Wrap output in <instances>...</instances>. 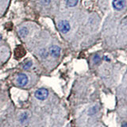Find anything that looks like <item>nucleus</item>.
Wrapping results in <instances>:
<instances>
[{"label":"nucleus","mask_w":127,"mask_h":127,"mask_svg":"<svg viewBox=\"0 0 127 127\" xmlns=\"http://www.w3.org/2000/svg\"><path fill=\"white\" fill-rule=\"evenodd\" d=\"M35 97L39 100H45L49 95V91L45 88H40L35 91Z\"/></svg>","instance_id":"obj_1"},{"label":"nucleus","mask_w":127,"mask_h":127,"mask_svg":"<svg viewBox=\"0 0 127 127\" xmlns=\"http://www.w3.org/2000/svg\"><path fill=\"white\" fill-rule=\"evenodd\" d=\"M70 28L71 26H70L69 22L67 21H65V20L61 21L58 23V29L62 33H67V32L70 30Z\"/></svg>","instance_id":"obj_2"},{"label":"nucleus","mask_w":127,"mask_h":127,"mask_svg":"<svg viewBox=\"0 0 127 127\" xmlns=\"http://www.w3.org/2000/svg\"><path fill=\"white\" fill-rule=\"evenodd\" d=\"M28 81H29V79H28V76L26 74L23 73H19L17 77V84L19 87H25Z\"/></svg>","instance_id":"obj_3"},{"label":"nucleus","mask_w":127,"mask_h":127,"mask_svg":"<svg viewBox=\"0 0 127 127\" xmlns=\"http://www.w3.org/2000/svg\"><path fill=\"white\" fill-rule=\"evenodd\" d=\"M49 53L53 57H59L61 55V48L57 45H53L50 47Z\"/></svg>","instance_id":"obj_4"},{"label":"nucleus","mask_w":127,"mask_h":127,"mask_svg":"<svg viewBox=\"0 0 127 127\" xmlns=\"http://www.w3.org/2000/svg\"><path fill=\"white\" fill-rule=\"evenodd\" d=\"M125 6L124 0H114L113 1V6L115 10H122Z\"/></svg>","instance_id":"obj_5"},{"label":"nucleus","mask_w":127,"mask_h":127,"mask_svg":"<svg viewBox=\"0 0 127 127\" xmlns=\"http://www.w3.org/2000/svg\"><path fill=\"white\" fill-rule=\"evenodd\" d=\"M28 33H29V30H28L27 28H26V27L21 28V29L19 30V34L22 37H25L26 36H27Z\"/></svg>","instance_id":"obj_6"},{"label":"nucleus","mask_w":127,"mask_h":127,"mask_svg":"<svg viewBox=\"0 0 127 127\" xmlns=\"http://www.w3.org/2000/svg\"><path fill=\"white\" fill-rule=\"evenodd\" d=\"M66 3L67 6L73 7L76 6V4L78 3V0H66Z\"/></svg>","instance_id":"obj_7"},{"label":"nucleus","mask_w":127,"mask_h":127,"mask_svg":"<svg viewBox=\"0 0 127 127\" xmlns=\"http://www.w3.org/2000/svg\"><path fill=\"white\" fill-rule=\"evenodd\" d=\"M32 64H33V63H32V61H26V62L23 64V68H24V69H26V70L29 69L30 67L32 66Z\"/></svg>","instance_id":"obj_8"},{"label":"nucleus","mask_w":127,"mask_h":127,"mask_svg":"<svg viewBox=\"0 0 127 127\" xmlns=\"http://www.w3.org/2000/svg\"><path fill=\"white\" fill-rule=\"evenodd\" d=\"M94 61H95V64H98L99 61H100V57H99L98 55L95 56V57H94Z\"/></svg>","instance_id":"obj_9"},{"label":"nucleus","mask_w":127,"mask_h":127,"mask_svg":"<svg viewBox=\"0 0 127 127\" xmlns=\"http://www.w3.org/2000/svg\"><path fill=\"white\" fill-rule=\"evenodd\" d=\"M27 114H24V115H22V118H21V121H25L26 120V119L27 118Z\"/></svg>","instance_id":"obj_10"},{"label":"nucleus","mask_w":127,"mask_h":127,"mask_svg":"<svg viewBox=\"0 0 127 127\" xmlns=\"http://www.w3.org/2000/svg\"><path fill=\"white\" fill-rule=\"evenodd\" d=\"M122 127H127V123H125V124H123L122 126Z\"/></svg>","instance_id":"obj_11"}]
</instances>
